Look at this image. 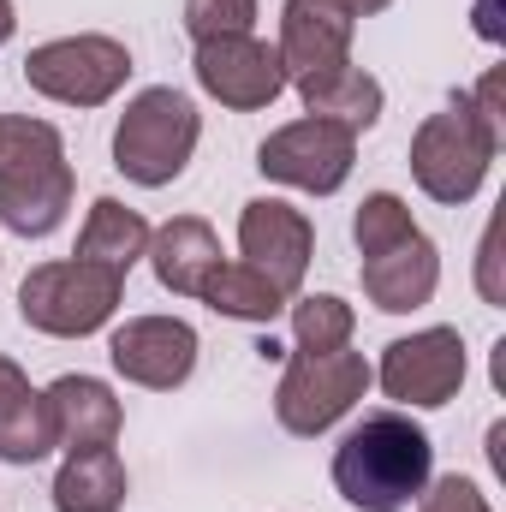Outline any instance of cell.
<instances>
[{"label":"cell","instance_id":"21","mask_svg":"<svg viewBox=\"0 0 506 512\" xmlns=\"http://www.w3.org/2000/svg\"><path fill=\"white\" fill-rule=\"evenodd\" d=\"M54 447H60V429L42 387L24 382L12 399H0V465H36Z\"/></svg>","mask_w":506,"mask_h":512},{"label":"cell","instance_id":"24","mask_svg":"<svg viewBox=\"0 0 506 512\" xmlns=\"http://www.w3.org/2000/svg\"><path fill=\"white\" fill-rule=\"evenodd\" d=\"M256 0H185V36L215 42V36H251Z\"/></svg>","mask_w":506,"mask_h":512},{"label":"cell","instance_id":"6","mask_svg":"<svg viewBox=\"0 0 506 512\" xmlns=\"http://www.w3.org/2000/svg\"><path fill=\"white\" fill-rule=\"evenodd\" d=\"M280 387H274V417L286 435L316 441L328 435L340 417H352V405L376 387V370L364 352L340 346V352H286L280 358Z\"/></svg>","mask_w":506,"mask_h":512},{"label":"cell","instance_id":"25","mask_svg":"<svg viewBox=\"0 0 506 512\" xmlns=\"http://www.w3.org/2000/svg\"><path fill=\"white\" fill-rule=\"evenodd\" d=\"M417 512H495V507L471 477L453 471V477H429V489L417 495Z\"/></svg>","mask_w":506,"mask_h":512},{"label":"cell","instance_id":"26","mask_svg":"<svg viewBox=\"0 0 506 512\" xmlns=\"http://www.w3.org/2000/svg\"><path fill=\"white\" fill-rule=\"evenodd\" d=\"M501 215H489V227H483V245H477V292H483V304H506V268H501Z\"/></svg>","mask_w":506,"mask_h":512},{"label":"cell","instance_id":"12","mask_svg":"<svg viewBox=\"0 0 506 512\" xmlns=\"http://www.w3.org/2000/svg\"><path fill=\"white\" fill-rule=\"evenodd\" d=\"M316 256V227L304 209L280 203V197H251L239 209V262H251L256 274H268L286 298L304 286Z\"/></svg>","mask_w":506,"mask_h":512},{"label":"cell","instance_id":"11","mask_svg":"<svg viewBox=\"0 0 506 512\" xmlns=\"http://www.w3.org/2000/svg\"><path fill=\"white\" fill-rule=\"evenodd\" d=\"M197 352H203V340L185 316H126L108 334L114 376H126L131 387H149V393H173L191 382Z\"/></svg>","mask_w":506,"mask_h":512},{"label":"cell","instance_id":"5","mask_svg":"<svg viewBox=\"0 0 506 512\" xmlns=\"http://www.w3.org/2000/svg\"><path fill=\"white\" fill-rule=\"evenodd\" d=\"M126 298V274L84 262V256H60V262H36L18 286V316L24 328L48 334V340H90L114 322Z\"/></svg>","mask_w":506,"mask_h":512},{"label":"cell","instance_id":"23","mask_svg":"<svg viewBox=\"0 0 506 512\" xmlns=\"http://www.w3.org/2000/svg\"><path fill=\"white\" fill-rule=\"evenodd\" d=\"M411 233H417L411 203H405V197H393V191H370V197L358 203V215H352V239H358V251H364V256L393 251V245H399V239H411Z\"/></svg>","mask_w":506,"mask_h":512},{"label":"cell","instance_id":"19","mask_svg":"<svg viewBox=\"0 0 506 512\" xmlns=\"http://www.w3.org/2000/svg\"><path fill=\"white\" fill-rule=\"evenodd\" d=\"M215 316H227V322H251V328H274L280 316H286V292L268 280V274H256L251 262H215V274L203 280V292H197Z\"/></svg>","mask_w":506,"mask_h":512},{"label":"cell","instance_id":"22","mask_svg":"<svg viewBox=\"0 0 506 512\" xmlns=\"http://www.w3.org/2000/svg\"><path fill=\"white\" fill-rule=\"evenodd\" d=\"M286 316H292V352H340L352 346V328H358L340 292H292Z\"/></svg>","mask_w":506,"mask_h":512},{"label":"cell","instance_id":"20","mask_svg":"<svg viewBox=\"0 0 506 512\" xmlns=\"http://www.w3.org/2000/svg\"><path fill=\"white\" fill-rule=\"evenodd\" d=\"M149 233H155V227H149L137 209H126L120 197H96V203H90V215H84V227H78V251H72V256L131 274V262L149 251Z\"/></svg>","mask_w":506,"mask_h":512},{"label":"cell","instance_id":"3","mask_svg":"<svg viewBox=\"0 0 506 512\" xmlns=\"http://www.w3.org/2000/svg\"><path fill=\"white\" fill-rule=\"evenodd\" d=\"M501 143L506 137L471 108V96L453 90L441 114H429L423 126L411 131V179H417V191H423L429 203L465 209V203L483 191V179H489Z\"/></svg>","mask_w":506,"mask_h":512},{"label":"cell","instance_id":"16","mask_svg":"<svg viewBox=\"0 0 506 512\" xmlns=\"http://www.w3.org/2000/svg\"><path fill=\"white\" fill-rule=\"evenodd\" d=\"M292 90H298V102H304L310 120H328V126L352 131V137H364L381 120V108H387L381 78L364 72V66H352V60L328 66V72H310V78H292Z\"/></svg>","mask_w":506,"mask_h":512},{"label":"cell","instance_id":"14","mask_svg":"<svg viewBox=\"0 0 506 512\" xmlns=\"http://www.w3.org/2000/svg\"><path fill=\"white\" fill-rule=\"evenodd\" d=\"M435 292H441V251H435V239L423 227L411 239H399L393 251L364 256V298L387 316H411Z\"/></svg>","mask_w":506,"mask_h":512},{"label":"cell","instance_id":"30","mask_svg":"<svg viewBox=\"0 0 506 512\" xmlns=\"http://www.w3.org/2000/svg\"><path fill=\"white\" fill-rule=\"evenodd\" d=\"M12 36H18V6H12V0H0V48H6Z\"/></svg>","mask_w":506,"mask_h":512},{"label":"cell","instance_id":"17","mask_svg":"<svg viewBox=\"0 0 506 512\" xmlns=\"http://www.w3.org/2000/svg\"><path fill=\"white\" fill-rule=\"evenodd\" d=\"M149 268H155V280L173 292V298H197L203 292V280L215 274V262H221V239H215V227L203 221V215H173V221H161L155 233H149Z\"/></svg>","mask_w":506,"mask_h":512},{"label":"cell","instance_id":"13","mask_svg":"<svg viewBox=\"0 0 506 512\" xmlns=\"http://www.w3.org/2000/svg\"><path fill=\"white\" fill-rule=\"evenodd\" d=\"M352 36H358V18L346 12V0H280V66L286 78H310V72H328V66H346L352 60Z\"/></svg>","mask_w":506,"mask_h":512},{"label":"cell","instance_id":"15","mask_svg":"<svg viewBox=\"0 0 506 512\" xmlns=\"http://www.w3.org/2000/svg\"><path fill=\"white\" fill-rule=\"evenodd\" d=\"M48 393V411H54V429H60V447H114L120 429H126V405L120 393L102 382V376H60V382L42 387Z\"/></svg>","mask_w":506,"mask_h":512},{"label":"cell","instance_id":"29","mask_svg":"<svg viewBox=\"0 0 506 512\" xmlns=\"http://www.w3.org/2000/svg\"><path fill=\"white\" fill-rule=\"evenodd\" d=\"M24 382H30V376H24V370H18V364H12V358L0 352V399H12V393H18Z\"/></svg>","mask_w":506,"mask_h":512},{"label":"cell","instance_id":"28","mask_svg":"<svg viewBox=\"0 0 506 512\" xmlns=\"http://www.w3.org/2000/svg\"><path fill=\"white\" fill-rule=\"evenodd\" d=\"M489 465L495 477H506V423H489Z\"/></svg>","mask_w":506,"mask_h":512},{"label":"cell","instance_id":"31","mask_svg":"<svg viewBox=\"0 0 506 512\" xmlns=\"http://www.w3.org/2000/svg\"><path fill=\"white\" fill-rule=\"evenodd\" d=\"M387 6H393V0H346L352 18H376V12H387Z\"/></svg>","mask_w":506,"mask_h":512},{"label":"cell","instance_id":"2","mask_svg":"<svg viewBox=\"0 0 506 512\" xmlns=\"http://www.w3.org/2000/svg\"><path fill=\"white\" fill-rule=\"evenodd\" d=\"M78 173L66 161V137L48 120L0 114V227L18 239H48L72 209Z\"/></svg>","mask_w":506,"mask_h":512},{"label":"cell","instance_id":"1","mask_svg":"<svg viewBox=\"0 0 506 512\" xmlns=\"http://www.w3.org/2000/svg\"><path fill=\"white\" fill-rule=\"evenodd\" d=\"M435 477V441L405 411L358 417L334 447V489L358 512H405Z\"/></svg>","mask_w":506,"mask_h":512},{"label":"cell","instance_id":"10","mask_svg":"<svg viewBox=\"0 0 506 512\" xmlns=\"http://www.w3.org/2000/svg\"><path fill=\"white\" fill-rule=\"evenodd\" d=\"M191 72H197V90H203L209 102L233 108V114H262V108H274V102L292 90V78H286L274 42H262L256 30L251 36H215V42H197Z\"/></svg>","mask_w":506,"mask_h":512},{"label":"cell","instance_id":"9","mask_svg":"<svg viewBox=\"0 0 506 512\" xmlns=\"http://www.w3.org/2000/svg\"><path fill=\"white\" fill-rule=\"evenodd\" d=\"M256 167H262V179H274V185H286V191L334 197V191L352 179V167H358V137L304 114V120L268 131V137L256 143Z\"/></svg>","mask_w":506,"mask_h":512},{"label":"cell","instance_id":"27","mask_svg":"<svg viewBox=\"0 0 506 512\" xmlns=\"http://www.w3.org/2000/svg\"><path fill=\"white\" fill-rule=\"evenodd\" d=\"M477 36H483L489 48H501L506 42V6L501 0H477Z\"/></svg>","mask_w":506,"mask_h":512},{"label":"cell","instance_id":"8","mask_svg":"<svg viewBox=\"0 0 506 512\" xmlns=\"http://www.w3.org/2000/svg\"><path fill=\"white\" fill-rule=\"evenodd\" d=\"M376 387L399 405H417V411H435L447 399H459V387L471 376V352H465V334L435 322V328H417L405 340H387L381 346Z\"/></svg>","mask_w":506,"mask_h":512},{"label":"cell","instance_id":"7","mask_svg":"<svg viewBox=\"0 0 506 512\" xmlns=\"http://www.w3.org/2000/svg\"><path fill=\"white\" fill-rule=\"evenodd\" d=\"M126 78H131V48L120 36H102V30L54 36V42H36L24 54V84L42 102H60V108H102L126 90Z\"/></svg>","mask_w":506,"mask_h":512},{"label":"cell","instance_id":"4","mask_svg":"<svg viewBox=\"0 0 506 512\" xmlns=\"http://www.w3.org/2000/svg\"><path fill=\"white\" fill-rule=\"evenodd\" d=\"M197 143H203L197 102L185 90H173V84H149V90H137L126 102V114L114 126V167L131 185L161 191V185H173L191 167Z\"/></svg>","mask_w":506,"mask_h":512},{"label":"cell","instance_id":"18","mask_svg":"<svg viewBox=\"0 0 506 512\" xmlns=\"http://www.w3.org/2000/svg\"><path fill=\"white\" fill-rule=\"evenodd\" d=\"M131 495V471L120 447H72L54 471V512H120Z\"/></svg>","mask_w":506,"mask_h":512}]
</instances>
